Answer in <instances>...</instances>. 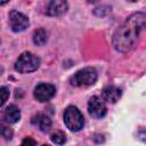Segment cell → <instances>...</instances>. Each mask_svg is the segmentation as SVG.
<instances>
[{
  "instance_id": "cell-1",
  "label": "cell",
  "mask_w": 146,
  "mask_h": 146,
  "mask_svg": "<svg viewBox=\"0 0 146 146\" xmlns=\"http://www.w3.org/2000/svg\"><path fill=\"white\" fill-rule=\"evenodd\" d=\"M145 25V14L136 13L129 16L124 23L119 26L113 35V46L120 52L129 51L139 36L140 31Z\"/></svg>"
},
{
  "instance_id": "cell-2",
  "label": "cell",
  "mask_w": 146,
  "mask_h": 146,
  "mask_svg": "<svg viewBox=\"0 0 146 146\" xmlns=\"http://www.w3.org/2000/svg\"><path fill=\"white\" fill-rule=\"evenodd\" d=\"M98 73L94 67H84L71 78V84L75 87H88L94 84L97 81Z\"/></svg>"
},
{
  "instance_id": "cell-3",
  "label": "cell",
  "mask_w": 146,
  "mask_h": 146,
  "mask_svg": "<svg viewBox=\"0 0 146 146\" xmlns=\"http://www.w3.org/2000/svg\"><path fill=\"white\" fill-rule=\"evenodd\" d=\"M40 59L32 52H23L15 63V70L19 73H31L39 68Z\"/></svg>"
},
{
  "instance_id": "cell-4",
  "label": "cell",
  "mask_w": 146,
  "mask_h": 146,
  "mask_svg": "<svg viewBox=\"0 0 146 146\" xmlns=\"http://www.w3.org/2000/svg\"><path fill=\"white\" fill-rule=\"evenodd\" d=\"M64 122L65 125L71 131H80L83 128L84 120L82 113L75 106H68L64 112Z\"/></svg>"
},
{
  "instance_id": "cell-5",
  "label": "cell",
  "mask_w": 146,
  "mask_h": 146,
  "mask_svg": "<svg viewBox=\"0 0 146 146\" xmlns=\"http://www.w3.org/2000/svg\"><path fill=\"white\" fill-rule=\"evenodd\" d=\"M88 111L92 117L102 119L103 116H105V114L107 112L105 100L98 96H92L88 102Z\"/></svg>"
},
{
  "instance_id": "cell-6",
  "label": "cell",
  "mask_w": 146,
  "mask_h": 146,
  "mask_svg": "<svg viewBox=\"0 0 146 146\" xmlns=\"http://www.w3.org/2000/svg\"><path fill=\"white\" fill-rule=\"evenodd\" d=\"M29 18L17 11V10H13L10 11L9 14V25H10V29L14 31V32H22L24 31L27 26H29Z\"/></svg>"
},
{
  "instance_id": "cell-7",
  "label": "cell",
  "mask_w": 146,
  "mask_h": 146,
  "mask_svg": "<svg viewBox=\"0 0 146 146\" xmlns=\"http://www.w3.org/2000/svg\"><path fill=\"white\" fill-rule=\"evenodd\" d=\"M55 94L56 88L50 83H40L34 88V97L40 103L50 100L55 96Z\"/></svg>"
},
{
  "instance_id": "cell-8",
  "label": "cell",
  "mask_w": 146,
  "mask_h": 146,
  "mask_svg": "<svg viewBox=\"0 0 146 146\" xmlns=\"http://www.w3.org/2000/svg\"><path fill=\"white\" fill-rule=\"evenodd\" d=\"M67 7L66 0H50L46 14L48 16H59L67 10Z\"/></svg>"
},
{
  "instance_id": "cell-9",
  "label": "cell",
  "mask_w": 146,
  "mask_h": 146,
  "mask_svg": "<svg viewBox=\"0 0 146 146\" xmlns=\"http://www.w3.org/2000/svg\"><path fill=\"white\" fill-rule=\"evenodd\" d=\"M32 124L35 125L40 131L42 132H48L49 129L51 128V120L46 115V114H36L32 117Z\"/></svg>"
},
{
  "instance_id": "cell-10",
  "label": "cell",
  "mask_w": 146,
  "mask_h": 146,
  "mask_svg": "<svg viewBox=\"0 0 146 146\" xmlns=\"http://www.w3.org/2000/svg\"><path fill=\"white\" fill-rule=\"evenodd\" d=\"M120 97H121V90L114 86H108L103 89L102 98L107 103L114 104L120 99Z\"/></svg>"
},
{
  "instance_id": "cell-11",
  "label": "cell",
  "mask_w": 146,
  "mask_h": 146,
  "mask_svg": "<svg viewBox=\"0 0 146 146\" xmlns=\"http://www.w3.org/2000/svg\"><path fill=\"white\" fill-rule=\"evenodd\" d=\"M3 119L7 123H16L21 119V111L15 105H9L3 112Z\"/></svg>"
},
{
  "instance_id": "cell-12",
  "label": "cell",
  "mask_w": 146,
  "mask_h": 146,
  "mask_svg": "<svg viewBox=\"0 0 146 146\" xmlns=\"http://www.w3.org/2000/svg\"><path fill=\"white\" fill-rule=\"evenodd\" d=\"M33 42L36 46H42L47 42V32L43 29H38L33 33Z\"/></svg>"
},
{
  "instance_id": "cell-13",
  "label": "cell",
  "mask_w": 146,
  "mask_h": 146,
  "mask_svg": "<svg viewBox=\"0 0 146 146\" xmlns=\"http://www.w3.org/2000/svg\"><path fill=\"white\" fill-rule=\"evenodd\" d=\"M9 124V123H8ZM7 124V122H0V136L5 139H11L13 137V129Z\"/></svg>"
},
{
  "instance_id": "cell-14",
  "label": "cell",
  "mask_w": 146,
  "mask_h": 146,
  "mask_svg": "<svg viewBox=\"0 0 146 146\" xmlns=\"http://www.w3.org/2000/svg\"><path fill=\"white\" fill-rule=\"evenodd\" d=\"M50 139H51L52 143H55V144H57V145H62V144H64V143L66 141V136H65V133L62 132V131H55V132L51 135Z\"/></svg>"
},
{
  "instance_id": "cell-15",
  "label": "cell",
  "mask_w": 146,
  "mask_h": 146,
  "mask_svg": "<svg viewBox=\"0 0 146 146\" xmlns=\"http://www.w3.org/2000/svg\"><path fill=\"white\" fill-rule=\"evenodd\" d=\"M9 97V90L5 87L0 88V106H2Z\"/></svg>"
},
{
  "instance_id": "cell-16",
  "label": "cell",
  "mask_w": 146,
  "mask_h": 146,
  "mask_svg": "<svg viewBox=\"0 0 146 146\" xmlns=\"http://www.w3.org/2000/svg\"><path fill=\"white\" fill-rule=\"evenodd\" d=\"M23 144H31V145H35V144H36V141H35V140H33V139H31V138H25V139L23 140Z\"/></svg>"
},
{
  "instance_id": "cell-17",
  "label": "cell",
  "mask_w": 146,
  "mask_h": 146,
  "mask_svg": "<svg viewBox=\"0 0 146 146\" xmlns=\"http://www.w3.org/2000/svg\"><path fill=\"white\" fill-rule=\"evenodd\" d=\"M8 1H9V0H0V6H1V5H5V3H7Z\"/></svg>"
},
{
  "instance_id": "cell-18",
  "label": "cell",
  "mask_w": 146,
  "mask_h": 146,
  "mask_svg": "<svg viewBox=\"0 0 146 146\" xmlns=\"http://www.w3.org/2000/svg\"><path fill=\"white\" fill-rule=\"evenodd\" d=\"M128 1H131V2H136V1H138V0H128Z\"/></svg>"
}]
</instances>
